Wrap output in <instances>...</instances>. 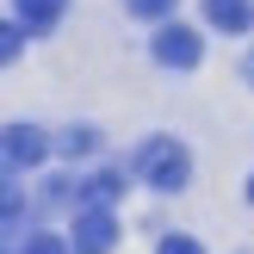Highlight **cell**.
I'll use <instances>...</instances> for the list:
<instances>
[{"label":"cell","mask_w":254,"mask_h":254,"mask_svg":"<svg viewBox=\"0 0 254 254\" xmlns=\"http://www.w3.org/2000/svg\"><path fill=\"white\" fill-rule=\"evenodd\" d=\"M136 180L155 186V192H180L186 180H192V155H186L180 136H149L143 149H136Z\"/></svg>","instance_id":"cell-1"},{"label":"cell","mask_w":254,"mask_h":254,"mask_svg":"<svg viewBox=\"0 0 254 254\" xmlns=\"http://www.w3.org/2000/svg\"><path fill=\"white\" fill-rule=\"evenodd\" d=\"M149 50H155L161 68H198V56H205V37L192 31V25H155V37H149Z\"/></svg>","instance_id":"cell-2"},{"label":"cell","mask_w":254,"mask_h":254,"mask_svg":"<svg viewBox=\"0 0 254 254\" xmlns=\"http://www.w3.org/2000/svg\"><path fill=\"white\" fill-rule=\"evenodd\" d=\"M68 242L81 248V254H112V248H118V217H112L106 205H81V211H74Z\"/></svg>","instance_id":"cell-3"},{"label":"cell","mask_w":254,"mask_h":254,"mask_svg":"<svg viewBox=\"0 0 254 254\" xmlns=\"http://www.w3.org/2000/svg\"><path fill=\"white\" fill-rule=\"evenodd\" d=\"M44 155H50V143H44V130H37V124H6V174L37 168Z\"/></svg>","instance_id":"cell-4"},{"label":"cell","mask_w":254,"mask_h":254,"mask_svg":"<svg viewBox=\"0 0 254 254\" xmlns=\"http://www.w3.org/2000/svg\"><path fill=\"white\" fill-rule=\"evenodd\" d=\"M205 19L217 25V31H230V37H242L248 25H254V6H248V0H205Z\"/></svg>","instance_id":"cell-5"},{"label":"cell","mask_w":254,"mask_h":254,"mask_svg":"<svg viewBox=\"0 0 254 254\" xmlns=\"http://www.w3.org/2000/svg\"><path fill=\"white\" fill-rule=\"evenodd\" d=\"M62 6H68V0H19V25H25L31 37H44L50 25L62 19Z\"/></svg>","instance_id":"cell-6"},{"label":"cell","mask_w":254,"mask_h":254,"mask_svg":"<svg viewBox=\"0 0 254 254\" xmlns=\"http://www.w3.org/2000/svg\"><path fill=\"white\" fill-rule=\"evenodd\" d=\"M124 198V174H93V180H87V192H81V205H118Z\"/></svg>","instance_id":"cell-7"},{"label":"cell","mask_w":254,"mask_h":254,"mask_svg":"<svg viewBox=\"0 0 254 254\" xmlns=\"http://www.w3.org/2000/svg\"><path fill=\"white\" fill-rule=\"evenodd\" d=\"M130 6V19H155V25H168V12L180 6V0H124Z\"/></svg>","instance_id":"cell-8"},{"label":"cell","mask_w":254,"mask_h":254,"mask_svg":"<svg viewBox=\"0 0 254 254\" xmlns=\"http://www.w3.org/2000/svg\"><path fill=\"white\" fill-rule=\"evenodd\" d=\"M93 149H99V130H87V124H74L62 136V155H93Z\"/></svg>","instance_id":"cell-9"},{"label":"cell","mask_w":254,"mask_h":254,"mask_svg":"<svg viewBox=\"0 0 254 254\" xmlns=\"http://www.w3.org/2000/svg\"><path fill=\"white\" fill-rule=\"evenodd\" d=\"M68 248H74V242H62V236H44V230L19 242V254H68Z\"/></svg>","instance_id":"cell-10"},{"label":"cell","mask_w":254,"mask_h":254,"mask_svg":"<svg viewBox=\"0 0 254 254\" xmlns=\"http://www.w3.org/2000/svg\"><path fill=\"white\" fill-rule=\"evenodd\" d=\"M155 254H205V248H198L192 236H180V230H174V236H161V248H155Z\"/></svg>","instance_id":"cell-11"},{"label":"cell","mask_w":254,"mask_h":254,"mask_svg":"<svg viewBox=\"0 0 254 254\" xmlns=\"http://www.w3.org/2000/svg\"><path fill=\"white\" fill-rule=\"evenodd\" d=\"M19 44H25V25H6V31H0V56L12 62V56H19Z\"/></svg>","instance_id":"cell-12"},{"label":"cell","mask_w":254,"mask_h":254,"mask_svg":"<svg viewBox=\"0 0 254 254\" xmlns=\"http://www.w3.org/2000/svg\"><path fill=\"white\" fill-rule=\"evenodd\" d=\"M248 205H254V174H248Z\"/></svg>","instance_id":"cell-13"},{"label":"cell","mask_w":254,"mask_h":254,"mask_svg":"<svg viewBox=\"0 0 254 254\" xmlns=\"http://www.w3.org/2000/svg\"><path fill=\"white\" fill-rule=\"evenodd\" d=\"M248 74H254V56H248Z\"/></svg>","instance_id":"cell-14"}]
</instances>
